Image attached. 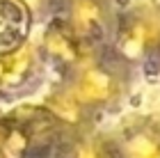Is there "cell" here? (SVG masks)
<instances>
[{
    "mask_svg": "<svg viewBox=\"0 0 160 158\" xmlns=\"http://www.w3.org/2000/svg\"><path fill=\"white\" fill-rule=\"evenodd\" d=\"M80 158H101V156H96V154L92 151V149H85V151L80 154Z\"/></svg>",
    "mask_w": 160,
    "mask_h": 158,
    "instance_id": "7",
    "label": "cell"
},
{
    "mask_svg": "<svg viewBox=\"0 0 160 158\" xmlns=\"http://www.w3.org/2000/svg\"><path fill=\"white\" fill-rule=\"evenodd\" d=\"M43 44H46V48L53 55L62 57V60H76L78 57V41L67 30V25H62V23H53L48 28Z\"/></svg>",
    "mask_w": 160,
    "mask_h": 158,
    "instance_id": "3",
    "label": "cell"
},
{
    "mask_svg": "<svg viewBox=\"0 0 160 158\" xmlns=\"http://www.w3.org/2000/svg\"><path fill=\"white\" fill-rule=\"evenodd\" d=\"M128 154L130 158H158V147L147 138H135L128 142Z\"/></svg>",
    "mask_w": 160,
    "mask_h": 158,
    "instance_id": "6",
    "label": "cell"
},
{
    "mask_svg": "<svg viewBox=\"0 0 160 158\" xmlns=\"http://www.w3.org/2000/svg\"><path fill=\"white\" fill-rule=\"evenodd\" d=\"M30 16L23 3L18 0H0V51L16 48L25 39Z\"/></svg>",
    "mask_w": 160,
    "mask_h": 158,
    "instance_id": "1",
    "label": "cell"
},
{
    "mask_svg": "<svg viewBox=\"0 0 160 158\" xmlns=\"http://www.w3.org/2000/svg\"><path fill=\"white\" fill-rule=\"evenodd\" d=\"M76 21L82 32H96L101 28V9L92 0H78L76 5Z\"/></svg>",
    "mask_w": 160,
    "mask_h": 158,
    "instance_id": "5",
    "label": "cell"
},
{
    "mask_svg": "<svg viewBox=\"0 0 160 158\" xmlns=\"http://www.w3.org/2000/svg\"><path fill=\"white\" fill-rule=\"evenodd\" d=\"M80 96L85 101H103L110 96V78L101 71H85V76L80 78Z\"/></svg>",
    "mask_w": 160,
    "mask_h": 158,
    "instance_id": "4",
    "label": "cell"
},
{
    "mask_svg": "<svg viewBox=\"0 0 160 158\" xmlns=\"http://www.w3.org/2000/svg\"><path fill=\"white\" fill-rule=\"evenodd\" d=\"M32 64V55L28 48H18L14 53L0 55V83L2 85H16L28 76Z\"/></svg>",
    "mask_w": 160,
    "mask_h": 158,
    "instance_id": "2",
    "label": "cell"
}]
</instances>
